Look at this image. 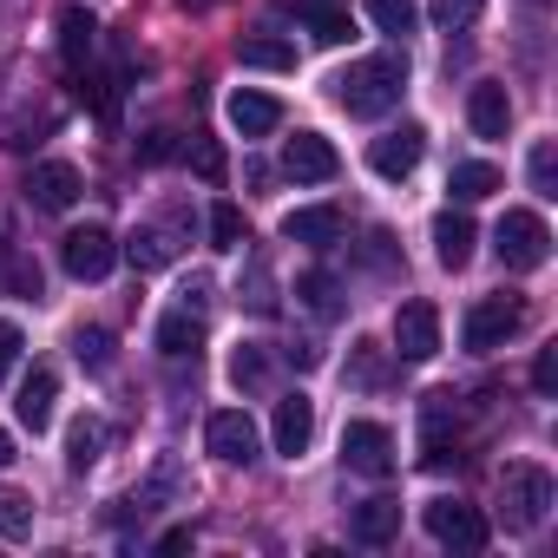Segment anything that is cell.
I'll use <instances>...</instances> for the list:
<instances>
[{"label": "cell", "mask_w": 558, "mask_h": 558, "mask_svg": "<svg viewBox=\"0 0 558 558\" xmlns=\"http://www.w3.org/2000/svg\"><path fill=\"white\" fill-rule=\"evenodd\" d=\"M329 86H336V106H342L349 119H381V112H395L401 93H408V53H368V60H355L349 73H336Z\"/></svg>", "instance_id": "cell-1"}, {"label": "cell", "mask_w": 558, "mask_h": 558, "mask_svg": "<svg viewBox=\"0 0 558 558\" xmlns=\"http://www.w3.org/2000/svg\"><path fill=\"white\" fill-rule=\"evenodd\" d=\"M545 512H551V473L525 466V460L506 466L499 473V519H506V532H538Z\"/></svg>", "instance_id": "cell-2"}, {"label": "cell", "mask_w": 558, "mask_h": 558, "mask_svg": "<svg viewBox=\"0 0 558 558\" xmlns=\"http://www.w3.org/2000/svg\"><path fill=\"white\" fill-rule=\"evenodd\" d=\"M519 323H525V303L506 290V296H480L473 310H466V323H460V342L473 349V355H493V349H506L512 336H519Z\"/></svg>", "instance_id": "cell-3"}, {"label": "cell", "mask_w": 558, "mask_h": 558, "mask_svg": "<svg viewBox=\"0 0 558 558\" xmlns=\"http://www.w3.org/2000/svg\"><path fill=\"white\" fill-rule=\"evenodd\" d=\"M493 250H499L506 269H538L551 256V230H545L538 210H506L499 230H493Z\"/></svg>", "instance_id": "cell-4"}, {"label": "cell", "mask_w": 558, "mask_h": 558, "mask_svg": "<svg viewBox=\"0 0 558 558\" xmlns=\"http://www.w3.org/2000/svg\"><path fill=\"white\" fill-rule=\"evenodd\" d=\"M342 466L362 480H388L395 473V434L381 421H349L342 427Z\"/></svg>", "instance_id": "cell-5"}, {"label": "cell", "mask_w": 558, "mask_h": 558, "mask_svg": "<svg viewBox=\"0 0 558 558\" xmlns=\"http://www.w3.org/2000/svg\"><path fill=\"white\" fill-rule=\"evenodd\" d=\"M60 263H66L73 283H99V276L119 263V243H112V230H106V223H86V230H66Z\"/></svg>", "instance_id": "cell-6"}, {"label": "cell", "mask_w": 558, "mask_h": 558, "mask_svg": "<svg viewBox=\"0 0 558 558\" xmlns=\"http://www.w3.org/2000/svg\"><path fill=\"white\" fill-rule=\"evenodd\" d=\"M395 355L401 362H427V355H440V310L434 303H401L395 310Z\"/></svg>", "instance_id": "cell-7"}, {"label": "cell", "mask_w": 558, "mask_h": 558, "mask_svg": "<svg viewBox=\"0 0 558 558\" xmlns=\"http://www.w3.org/2000/svg\"><path fill=\"white\" fill-rule=\"evenodd\" d=\"M427 532H434V545H453V551H480L486 545V519L466 499H434L427 506Z\"/></svg>", "instance_id": "cell-8"}, {"label": "cell", "mask_w": 558, "mask_h": 558, "mask_svg": "<svg viewBox=\"0 0 558 558\" xmlns=\"http://www.w3.org/2000/svg\"><path fill=\"white\" fill-rule=\"evenodd\" d=\"M204 447L223 460V466H250L256 460V421L243 408H217L210 427H204Z\"/></svg>", "instance_id": "cell-9"}, {"label": "cell", "mask_w": 558, "mask_h": 558, "mask_svg": "<svg viewBox=\"0 0 558 558\" xmlns=\"http://www.w3.org/2000/svg\"><path fill=\"white\" fill-rule=\"evenodd\" d=\"M421 151H427V132H421V125H395V132H381V138L368 145V165H375V178L401 184V178L421 165Z\"/></svg>", "instance_id": "cell-10"}, {"label": "cell", "mask_w": 558, "mask_h": 558, "mask_svg": "<svg viewBox=\"0 0 558 558\" xmlns=\"http://www.w3.org/2000/svg\"><path fill=\"white\" fill-rule=\"evenodd\" d=\"M21 191H27V204H34V210L60 217V210H73V204H80V171H73V165H60V158H47V165H34V171H27V184H21Z\"/></svg>", "instance_id": "cell-11"}, {"label": "cell", "mask_w": 558, "mask_h": 558, "mask_svg": "<svg viewBox=\"0 0 558 558\" xmlns=\"http://www.w3.org/2000/svg\"><path fill=\"white\" fill-rule=\"evenodd\" d=\"M283 171H290L296 184H329V178L342 171V158H336V145H329L323 132H296V138L283 145Z\"/></svg>", "instance_id": "cell-12"}, {"label": "cell", "mask_w": 558, "mask_h": 558, "mask_svg": "<svg viewBox=\"0 0 558 558\" xmlns=\"http://www.w3.org/2000/svg\"><path fill=\"white\" fill-rule=\"evenodd\" d=\"M269 434H276V453L296 460L310 447V434H316V401L310 395H283V401H276V427Z\"/></svg>", "instance_id": "cell-13"}, {"label": "cell", "mask_w": 558, "mask_h": 558, "mask_svg": "<svg viewBox=\"0 0 558 558\" xmlns=\"http://www.w3.org/2000/svg\"><path fill=\"white\" fill-rule=\"evenodd\" d=\"M473 243H480V230H473L466 210H440L434 217V256H440V269H466L473 263Z\"/></svg>", "instance_id": "cell-14"}, {"label": "cell", "mask_w": 558, "mask_h": 558, "mask_svg": "<svg viewBox=\"0 0 558 558\" xmlns=\"http://www.w3.org/2000/svg\"><path fill=\"white\" fill-rule=\"evenodd\" d=\"M230 125H236L243 138H269L276 125H283V106H276L269 93H256V86H236V93H230Z\"/></svg>", "instance_id": "cell-15"}, {"label": "cell", "mask_w": 558, "mask_h": 558, "mask_svg": "<svg viewBox=\"0 0 558 558\" xmlns=\"http://www.w3.org/2000/svg\"><path fill=\"white\" fill-rule=\"evenodd\" d=\"M466 125L480 132V138H506L512 132V99H506V86H473L466 93Z\"/></svg>", "instance_id": "cell-16"}, {"label": "cell", "mask_w": 558, "mask_h": 558, "mask_svg": "<svg viewBox=\"0 0 558 558\" xmlns=\"http://www.w3.org/2000/svg\"><path fill=\"white\" fill-rule=\"evenodd\" d=\"M283 236H290V243L329 250V243H342V210H336V204H303V210L283 217Z\"/></svg>", "instance_id": "cell-17"}, {"label": "cell", "mask_w": 558, "mask_h": 558, "mask_svg": "<svg viewBox=\"0 0 558 558\" xmlns=\"http://www.w3.org/2000/svg\"><path fill=\"white\" fill-rule=\"evenodd\" d=\"M53 401H60V375L53 368H34L27 381H21V427H34V434H47L53 427Z\"/></svg>", "instance_id": "cell-18"}, {"label": "cell", "mask_w": 558, "mask_h": 558, "mask_svg": "<svg viewBox=\"0 0 558 558\" xmlns=\"http://www.w3.org/2000/svg\"><path fill=\"white\" fill-rule=\"evenodd\" d=\"M197 349H204L197 310H171V316L158 323V355H165V362H197Z\"/></svg>", "instance_id": "cell-19"}, {"label": "cell", "mask_w": 558, "mask_h": 558, "mask_svg": "<svg viewBox=\"0 0 558 558\" xmlns=\"http://www.w3.org/2000/svg\"><path fill=\"white\" fill-rule=\"evenodd\" d=\"M178 236L165 230V223H138L132 236H125V256H132V269H165V263H178Z\"/></svg>", "instance_id": "cell-20"}, {"label": "cell", "mask_w": 558, "mask_h": 558, "mask_svg": "<svg viewBox=\"0 0 558 558\" xmlns=\"http://www.w3.org/2000/svg\"><path fill=\"white\" fill-rule=\"evenodd\" d=\"M349 532H355L362 545H388V538L401 532V499H388V493H381V499H362L355 519H349Z\"/></svg>", "instance_id": "cell-21"}, {"label": "cell", "mask_w": 558, "mask_h": 558, "mask_svg": "<svg viewBox=\"0 0 558 558\" xmlns=\"http://www.w3.org/2000/svg\"><path fill=\"white\" fill-rule=\"evenodd\" d=\"M93 40H99V21H93L86 8H66V14H60V60H66V66H86V60H93Z\"/></svg>", "instance_id": "cell-22"}, {"label": "cell", "mask_w": 558, "mask_h": 558, "mask_svg": "<svg viewBox=\"0 0 558 558\" xmlns=\"http://www.w3.org/2000/svg\"><path fill=\"white\" fill-rule=\"evenodd\" d=\"M99 453H106V421H99V414H80V421L66 427V466L86 473V466H99Z\"/></svg>", "instance_id": "cell-23"}, {"label": "cell", "mask_w": 558, "mask_h": 558, "mask_svg": "<svg viewBox=\"0 0 558 558\" xmlns=\"http://www.w3.org/2000/svg\"><path fill=\"white\" fill-rule=\"evenodd\" d=\"M236 60L256 66V73H290L296 66V47L276 40V34H250V40H236Z\"/></svg>", "instance_id": "cell-24"}, {"label": "cell", "mask_w": 558, "mask_h": 558, "mask_svg": "<svg viewBox=\"0 0 558 558\" xmlns=\"http://www.w3.org/2000/svg\"><path fill=\"white\" fill-rule=\"evenodd\" d=\"M230 388H236V395H263V388H269V349H263V342H236V355H230Z\"/></svg>", "instance_id": "cell-25"}, {"label": "cell", "mask_w": 558, "mask_h": 558, "mask_svg": "<svg viewBox=\"0 0 558 558\" xmlns=\"http://www.w3.org/2000/svg\"><path fill=\"white\" fill-rule=\"evenodd\" d=\"M447 191H453L460 204H480V197H493V191H499V171H493V165H480V158H466V165H453Z\"/></svg>", "instance_id": "cell-26"}, {"label": "cell", "mask_w": 558, "mask_h": 558, "mask_svg": "<svg viewBox=\"0 0 558 558\" xmlns=\"http://www.w3.org/2000/svg\"><path fill=\"white\" fill-rule=\"evenodd\" d=\"M236 296H243L250 316H276V276H269L263 256H250V283H236Z\"/></svg>", "instance_id": "cell-27"}, {"label": "cell", "mask_w": 558, "mask_h": 558, "mask_svg": "<svg viewBox=\"0 0 558 558\" xmlns=\"http://www.w3.org/2000/svg\"><path fill=\"white\" fill-rule=\"evenodd\" d=\"M0 290H8V296H40V263L34 256H0Z\"/></svg>", "instance_id": "cell-28"}, {"label": "cell", "mask_w": 558, "mask_h": 558, "mask_svg": "<svg viewBox=\"0 0 558 558\" xmlns=\"http://www.w3.org/2000/svg\"><path fill=\"white\" fill-rule=\"evenodd\" d=\"M525 178H532V191H538V197H558V145H551V138H538V145H532Z\"/></svg>", "instance_id": "cell-29"}, {"label": "cell", "mask_w": 558, "mask_h": 558, "mask_svg": "<svg viewBox=\"0 0 558 558\" xmlns=\"http://www.w3.org/2000/svg\"><path fill=\"white\" fill-rule=\"evenodd\" d=\"M178 493H184V466H178V453H165V460H158V473L145 480L138 506H165V499H178Z\"/></svg>", "instance_id": "cell-30"}, {"label": "cell", "mask_w": 558, "mask_h": 558, "mask_svg": "<svg viewBox=\"0 0 558 558\" xmlns=\"http://www.w3.org/2000/svg\"><path fill=\"white\" fill-rule=\"evenodd\" d=\"M243 243H250L243 210H236V204H217V210H210V250H243Z\"/></svg>", "instance_id": "cell-31"}, {"label": "cell", "mask_w": 558, "mask_h": 558, "mask_svg": "<svg viewBox=\"0 0 558 558\" xmlns=\"http://www.w3.org/2000/svg\"><path fill=\"white\" fill-rule=\"evenodd\" d=\"M73 355H80V368L106 375V368H112V336H106V329H73Z\"/></svg>", "instance_id": "cell-32"}, {"label": "cell", "mask_w": 558, "mask_h": 558, "mask_svg": "<svg viewBox=\"0 0 558 558\" xmlns=\"http://www.w3.org/2000/svg\"><path fill=\"white\" fill-rule=\"evenodd\" d=\"M296 296H303L316 316H336V310H342V296H336V276H329V269H310L303 283H296Z\"/></svg>", "instance_id": "cell-33"}, {"label": "cell", "mask_w": 558, "mask_h": 558, "mask_svg": "<svg viewBox=\"0 0 558 558\" xmlns=\"http://www.w3.org/2000/svg\"><path fill=\"white\" fill-rule=\"evenodd\" d=\"M303 21H310V34H316L323 47H342V40H349V14H336V8H316V0H303Z\"/></svg>", "instance_id": "cell-34"}, {"label": "cell", "mask_w": 558, "mask_h": 558, "mask_svg": "<svg viewBox=\"0 0 558 558\" xmlns=\"http://www.w3.org/2000/svg\"><path fill=\"white\" fill-rule=\"evenodd\" d=\"M34 532V499L27 493H0V538H27Z\"/></svg>", "instance_id": "cell-35"}, {"label": "cell", "mask_w": 558, "mask_h": 558, "mask_svg": "<svg viewBox=\"0 0 558 558\" xmlns=\"http://www.w3.org/2000/svg\"><path fill=\"white\" fill-rule=\"evenodd\" d=\"M368 21L401 40V34H414V0H368Z\"/></svg>", "instance_id": "cell-36"}, {"label": "cell", "mask_w": 558, "mask_h": 558, "mask_svg": "<svg viewBox=\"0 0 558 558\" xmlns=\"http://www.w3.org/2000/svg\"><path fill=\"white\" fill-rule=\"evenodd\" d=\"M473 21H480V0H434V27L460 34V27H473Z\"/></svg>", "instance_id": "cell-37"}, {"label": "cell", "mask_w": 558, "mask_h": 558, "mask_svg": "<svg viewBox=\"0 0 558 558\" xmlns=\"http://www.w3.org/2000/svg\"><path fill=\"white\" fill-rule=\"evenodd\" d=\"M532 388H538V395L558 388V349H538V362H532Z\"/></svg>", "instance_id": "cell-38"}, {"label": "cell", "mask_w": 558, "mask_h": 558, "mask_svg": "<svg viewBox=\"0 0 558 558\" xmlns=\"http://www.w3.org/2000/svg\"><path fill=\"white\" fill-rule=\"evenodd\" d=\"M14 362H21V329H14V323H0V381L14 375Z\"/></svg>", "instance_id": "cell-39"}, {"label": "cell", "mask_w": 558, "mask_h": 558, "mask_svg": "<svg viewBox=\"0 0 558 558\" xmlns=\"http://www.w3.org/2000/svg\"><path fill=\"white\" fill-rule=\"evenodd\" d=\"M210 303V283H204V276H191V283H184V303L178 310H204Z\"/></svg>", "instance_id": "cell-40"}, {"label": "cell", "mask_w": 558, "mask_h": 558, "mask_svg": "<svg viewBox=\"0 0 558 558\" xmlns=\"http://www.w3.org/2000/svg\"><path fill=\"white\" fill-rule=\"evenodd\" d=\"M197 171H204V178H223V158H217V145H197Z\"/></svg>", "instance_id": "cell-41"}, {"label": "cell", "mask_w": 558, "mask_h": 558, "mask_svg": "<svg viewBox=\"0 0 558 558\" xmlns=\"http://www.w3.org/2000/svg\"><path fill=\"white\" fill-rule=\"evenodd\" d=\"M184 545H191V525H171V532L158 538V551H184Z\"/></svg>", "instance_id": "cell-42"}, {"label": "cell", "mask_w": 558, "mask_h": 558, "mask_svg": "<svg viewBox=\"0 0 558 558\" xmlns=\"http://www.w3.org/2000/svg\"><path fill=\"white\" fill-rule=\"evenodd\" d=\"M355 381H381V368H375V355H368V342H362V362H355Z\"/></svg>", "instance_id": "cell-43"}, {"label": "cell", "mask_w": 558, "mask_h": 558, "mask_svg": "<svg viewBox=\"0 0 558 558\" xmlns=\"http://www.w3.org/2000/svg\"><path fill=\"white\" fill-rule=\"evenodd\" d=\"M14 460H21V453H14V434L0 427V466H14Z\"/></svg>", "instance_id": "cell-44"}]
</instances>
